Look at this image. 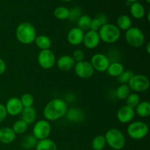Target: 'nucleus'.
<instances>
[{
	"label": "nucleus",
	"mask_w": 150,
	"mask_h": 150,
	"mask_svg": "<svg viewBox=\"0 0 150 150\" xmlns=\"http://www.w3.org/2000/svg\"><path fill=\"white\" fill-rule=\"evenodd\" d=\"M149 126L142 121H136L130 123L127 128V133L132 139L141 140L147 136Z\"/></svg>",
	"instance_id": "obj_6"
},
{
	"label": "nucleus",
	"mask_w": 150,
	"mask_h": 150,
	"mask_svg": "<svg viewBox=\"0 0 150 150\" xmlns=\"http://www.w3.org/2000/svg\"><path fill=\"white\" fill-rule=\"evenodd\" d=\"M135 115L136 113L134 108H130L127 105H124L117 111V118L120 122L122 124H127L131 122L135 117Z\"/></svg>",
	"instance_id": "obj_15"
},
{
	"label": "nucleus",
	"mask_w": 150,
	"mask_h": 150,
	"mask_svg": "<svg viewBox=\"0 0 150 150\" xmlns=\"http://www.w3.org/2000/svg\"><path fill=\"white\" fill-rule=\"evenodd\" d=\"M4 106H5L7 114L12 116V117H15V116L21 114L23 108L21 102L20 100V98H16V97L10 98L7 101Z\"/></svg>",
	"instance_id": "obj_13"
},
{
	"label": "nucleus",
	"mask_w": 150,
	"mask_h": 150,
	"mask_svg": "<svg viewBox=\"0 0 150 150\" xmlns=\"http://www.w3.org/2000/svg\"><path fill=\"white\" fill-rule=\"evenodd\" d=\"M102 26L100 21L98 20L97 18L92 19L90 23V26H89V30L94 31V32H98L100 30V29Z\"/></svg>",
	"instance_id": "obj_37"
},
{
	"label": "nucleus",
	"mask_w": 150,
	"mask_h": 150,
	"mask_svg": "<svg viewBox=\"0 0 150 150\" xmlns=\"http://www.w3.org/2000/svg\"><path fill=\"white\" fill-rule=\"evenodd\" d=\"M82 16V11L79 7H76L70 10L69 19L72 21H77L79 18Z\"/></svg>",
	"instance_id": "obj_35"
},
{
	"label": "nucleus",
	"mask_w": 150,
	"mask_h": 150,
	"mask_svg": "<svg viewBox=\"0 0 150 150\" xmlns=\"http://www.w3.org/2000/svg\"><path fill=\"white\" fill-rule=\"evenodd\" d=\"M73 69L76 76L83 79H89L95 73V70L92 67L91 63L84 60L76 62Z\"/></svg>",
	"instance_id": "obj_10"
},
{
	"label": "nucleus",
	"mask_w": 150,
	"mask_h": 150,
	"mask_svg": "<svg viewBox=\"0 0 150 150\" xmlns=\"http://www.w3.org/2000/svg\"><path fill=\"white\" fill-rule=\"evenodd\" d=\"M62 1H72V0H62Z\"/></svg>",
	"instance_id": "obj_44"
},
{
	"label": "nucleus",
	"mask_w": 150,
	"mask_h": 150,
	"mask_svg": "<svg viewBox=\"0 0 150 150\" xmlns=\"http://www.w3.org/2000/svg\"><path fill=\"white\" fill-rule=\"evenodd\" d=\"M16 37L19 42L23 45H29L35 42L37 37L35 26L29 22L21 23L16 30Z\"/></svg>",
	"instance_id": "obj_2"
},
{
	"label": "nucleus",
	"mask_w": 150,
	"mask_h": 150,
	"mask_svg": "<svg viewBox=\"0 0 150 150\" xmlns=\"http://www.w3.org/2000/svg\"><path fill=\"white\" fill-rule=\"evenodd\" d=\"M12 129L16 134H23L27 130L28 125L23 120H18L15 122L14 124L13 125Z\"/></svg>",
	"instance_id": "obj_31"
},
{
	"label": "nucleus",
	"mask_w": 150,
	"mask_h": 150,
	"mask_svg": "<svg viewBox=\"0 0 150 150\" xmlns=\"http://www.w3.org/2000/svg\"><path fill=\"white\" fill-rule=\"evenodd\" d=\"M84 57V53H83V51L81 49L75 50L73 53V55H72V57H73V59H74V61L76 62V63L83 61Z\"/></svg>",
	"instance_id": "obj_36"
},
{
	"label": "nucleus",
	"mask_w": 150,
	"mask_h": 150,
	"mask_svg": "<svg viewBox=\"0 0 150 150\" xmlns=\"http://www.w3.org/2000/svg\"><path fill=\"white\" fill-rule=\"evenodd\" d=\"M51 132V124L46 120H40L36 122L32 129V135L38 141L48 139Z\"/></svg>",
	"instance_id": "obj_8"
},
{
	"label": "nucleus",
	"mask_w": 150,
	"mask_h": 150,
	"mask_svg": "<svg viewBox=\"0 0 150 150\" xmlns=\"http://www.w3.org/2000/svg\"><path fill=\"white\" fill-rule=\"evenodd\" d=\"M130 91L139 93L146 92L149 88L150 82L149 78L143 74H136L132 77L127 83Z\"/></svg>",
	"instance_id": "obj_7"
},
{
	"label": "nucleus",
	"mask_w": 150,
	"mask_h": 150,
	"mask_svg": "<svg viewBox=\"0 0 150 150\" xmlns=\"http://www.w3.org/2000/svg\"><path fill=\"white\" fill-rule=\"evenodd\" d=\"M6 64L5 62L1 58H0V76L2 75L3 73L5 72L6 70Z\"/></svg>",
	"instance_id": "obj_40"
},
{
	"label": "nucleus",
	"mask_w": 150,
	"mask_h": 150,
	"mask_svg": "<svg viewBox=\"0 0 150 150\" xmlns=\"http://www.w3.org/2000/svg\"><path fill=\"white\" fill-rule=\"evenodd\" d=\"M54 16L59 20H66L70 16V10L66 7L59 6L54 10Z\"/></svg>",
	"instance_id": "obj_28"
},
{
	"label": "nucleus",
	"mask_w": 150,
	"mask_h": 150,
	"mask_svg": "<svg viewBox=\"0 0 150 150\" xmlns=\"http://www.w3.org/2000/svg\"><path fill=\"white\" fill-rule=\"evenodd\" d=\"M56 57L54 53L51 49L42 50L38 56V62L42 68L48 70L56 64Z\"/></svg>",
	"instance_id": "obj_9"
},
{
	"label": "nucleus",
	"mask_w": 150,
	"mask_h": 150,
	"mask_svg": "<svg viewBox=\"0 0 150 150\" xmlns=\"http://www.w3.org/2000/svg\"><path fill=\"white\" fill-rule=\"evenodd\" d=\"M100 38L98 32L88 30L84 34L83 43L88 49H95L100 45Z\"/></svg>",
	"instance_id": "obj_12"
},
{
	"label": "nucleus",
	"mask_w": 150,
	"mask_h": 150,
	"mask_svg": "<svg viewBox=\"0 0 150 150\" xmlns=\"http://www.w3.org/2000/svg\"><path fill=\"white\" fill-rule=\"evenodd\" d=\"M84 113L81 109L78 108H71L67 109L65 115L66 120L72 123L81 122L84 119Z\"/></svg>",
	"instance_id": "obj_17"
},
{
	"label": "nucleus",
	"mask_w": 150,
	"mask_h": 150,
	"mask_svg": "<svg viewBox=\"0 0 150 150\" xmlns=\"http://www.w3.org/2000/svg\"><path fill=\"white\" fill-rule=\"evenodd\" d=\"M98 34L100 38V40L108 44H112L117 42L121 37V31L117 25L108 23L103 25Z\"/></svg>",
	"instance_id": "obj_3"
},
{
	"label": "nucleus",
	"mask_w": 150,
	"mask_h": 150,
	"mask_svg": "<svg viewBox=\"0 0 150 150\" xmlns=\"http://www.w3.org/2000/svg\"><path fill=\"white\" fill-rule=\"evenodd\" d=\"M145 1H146V3H148V4H149L150 3V0H145Z\"/></svg>",
	"instance_id": "obj_45"
},
{
	"label": "nucleus",
	"mask_w": 150,
	"mask_h": 150,
	"mask_svg": "<svg viewBox=\"0 0 150 150\" xmlns=\"http://www.w3.org/2000/svg\"><path fill=\"white\" fill-rule=\"evenodd\" d=\"M97 18L98 19V20L100 21L101 24L103 25H105L106 24V23H108V17H107V16L105 14H103V13H100V14L98 15V16H97Z\"/></svg>",
	"instance_id": "obj_39"
},
{
	"label": "nucleus",
	"mask_w": 150,
	"mask_h": 150,
	"mask_svg": "<svg viewBox=\"0 0 150 150\" xmlns=\"http://www.w3.org/2000/svg\"><path fill=\"white\" fill-rule=\"evenodd\" d=\"M127 1H128V2H130V3H133V2H136V1H138L139 0H126Z\"/></svg>",
	"instance_id": "obj_42"
},
{
	"label": "nucleus",
	"mask_w": 150,
	"mask_h": 150,
	"mask_svg": "<svg viewBox=\"0 0 150 150\" xmlns=\"http://www.w3.org/2000/svg\"><path fill=\"white\" fill-rule=\"evenodd\" d=\"M92 18L90 16L87 15H82L79 20L77 21L78 27L80 28L83 31H88L89 30V26H90V23Z\"/></svg>",
	"instance_id": "obj_30"
},
{
	"label": "nucleus",
	"mask_w": 150,
	"mask_h": 150,
	"mask_svg": "<svg viewBox=\"0 0 150 150\" xmlns=\"http://www.w3.org/2000/svg\"><path fill=\"white\" fill-rule=\"evenodd\" d=\"M135 108V113L142 118H146L150 115V103L148 101L140 102Z\"/></svg>",
	"instance_id": "obj_24"
},
{
	"label": "nucleus",
	"mask_w": 150,
	"mask_h": 150,
	"mask_svg": "<svg viewBox=\"0 0 150 150\" xmlns=\"http://www.w3.org/2000/svg\"><path fill=\"white\" fill-rule=\"evenodd\" d=\"M36 118L37 113L33 107L23 108L21 113V120H23L28 125L35 122Z\"/></svg>",
	"instance_id": "obj_19"
},
{
	"label": "nucleus",
	"mask_w": 150,
	"mask_h": 150,
	"mask_svg": "<svg viewBox=\"0 0 150 150\" xmlns=\"http://www.w3.org/2000/svg\"><path fill=\"white\" fill-rule=\"evenodd\" d=\"M130 13L131 16L136 19H142L146 14V10L143 4L140 2L131 3L130 7Z\"/></svg>",
	"instance_id": "obj_20"
},
{
	"label": "nucleus",
	"mask_w": 150,
	"mask_h": 150,
	"mask_svg": "<svg viewBox=\"0 0 150 150\" xmlns=\"http://www.w3.org/2000/svg\"><path fill=\"white\" fill-rule=\"evenodd\" d=\"M130 93V89L127 84H121L115 91V96L117 99L124 100Z\"/></svg>",
	"instance_id": "obj_26"
},
{
	"label": "nucleus",
	"mask_w": 150,
	"mask_h": 150,
	"mask_svg": "<svg viewBox=\"0 0 150 150\" xmlns=\"http://www.w3.org/2000/svg\"><path fill=\"white\" fill-rule=\"evenodd\" d=\"M90 63L95 71L96 70L100 73H103L106 72L111 62L106 55L101 53H98L92 56Z\"/></svg>",
	"instance_id": "obj_11"
},
{
	"label": "nucleus",
	"mask_w": 150,
	"mask_h": 150,
	"mask_svg": "<svg viewBox=\"0 0 150 150\" xmlns=\"http://www.w3.org/2000/svg\"><path fill=\"white\" fill-rule=\"evenodd\" d=\"M146 53H147L148 54H150V43H149V42H148V43L146 44Z\"/></svg>",
	"instance_id": "obj_41"
},
{
	"label": "nucleus",
	"mask_w": 150,
	"mask_h": 150,
	"mask_svg": "<svg viewBox=\"0 0 150 150\" xmlns=\"http://www.w3.org/2000/svg\"><path fill=\"white\" fill-rule=\"evenodd\" d=\"M85 32L80 28L73 27L68 32L67 36V42L73 46L79 45L83 43Z\"/></svg>",
	"instance_id": "obj_14"
},
{
	"label": "nucleus",
	"mask_w": 150,
	"mask_h": 150,
	"mask_svg": "<svg viewBox=\"0 0 150 150\" xmlns=\"http://www.w3.org/2000/svg\"><path fill=\"white\" fill-rule=\"evenodd\" d=\"M16 134L12 127H4L0 129V142L4 144H11L16 140Z\"/></svg>",
	"instance_id": "obj_18"
},
{
	"label": "nucleus",
	"mask_w": 150,
	"mask_h": 150,
	"mask_svg": "<svg viewBox=\"0 0 150 150\" xmlns=\"http://www.w3.org/2000/svg\"><path fill=\"white\" fill-rule=\"evenodd\" d=\"M125 70L124 66L120 62H114L110 63L106 72L111 77H118Z\"/></svg>",
	"instance_id": "obj_22"
},
{
	"label": "nucleus",
	"mask_w": 150,
	"mask_h": 150,
	"mask_svg": "<svg viewBox=\"0 0 150 150\" xmlns=\"http://www.w3.org/2000/svg\"><path fill=\"white\" fill-rule=\"evenodd\" d=\"M117 26L120 30L127 31L132 26V20L130 17L127 15H122L117 18Z\"/></svg>",
	"instance_id": "obj_25"
},
{
	"label": "nucleus",
	"mask_w": 150,
	"mask_h": 150,
	"mask_svg": "<svg viewBox=\"0 0 150 150\" xmlns=\"http://www.w3.org/2000/svg\"><path fill=\"white\" fill-rule=\"evenodd\" d=\"M126 104L127 106L130 107L132 108H135L138 105H139L140 101V96L139 94L133 92V93H130V95L126 98Z\"/></svg>",
	"instance_id": "obj_32"
},
{
	"label": "nucleus",
	"mask_w": 150,
	"mask_h": 150,
	"mask_svg": "<svg viewBox=\"0 0 150 150\" xmlns=\"http://www.w3.org/2000/svg\"><path fill=\"white\" fill-rule=\"evenodd\" d=\"M125 40L133 48H141L145 42V35L141 29L136 26H131L125 34Z\"/></svg>",
	"instance_id": "obj_5"
},
{
	"label": "nucleus",
	"mask_w": 150,
	"mask_h": 150,
	"mask_svg": "<svg viewBox=\"0 0 150 150\" xmlns=\"http://www.w3.org/2000/svg\"><path fill=\"white\" fill-rule=\"evenodd\" d=\"M133 76L134 73L132 70H124L117 78L122 84H127Z\"/></svg>",
	"instance_id": "obj_34"
},
{
	"label": "nucleus",
	"mask_w": 150,
	"mask_h": 150,
	"mask_svg": "<svg viewBox=\"0 0 150 150\" xmlns=\"http://www.w3.org/2000/svg\"><path fill=\"white\" fill-rule=\"evenodd\" d=\"M147 20H148V21H150V18H149V11H148V13H147Z\"/></svg>",
	"instance_id": "obj_43"
},
{
	"label": "nucleus",
	"mask_w": 150,
	"mask_h": 150,
	"mask_svg": "<svg viewBox=\"0 0 150 150\" xmlns=\"http://www.w3.org/2000/svg\"><path fill=\"white\" fill-rule=\"evenodd\" d=\"M68 107L64 100L55 98L50 100L43 109V116L47 121H57L64 117Z\"/></svg>",
	"instance_id": "obj_1"
},
{
	"label": "nucleus",
	"mask_w": 150,
	"mask_h": 150,
	"mask_svg": "<svg viewBox=\"0 0 150 150\" xmlns=\"http://www.w3.org/2000/svg\"><path fill=\"white\" fill-rule=\"evenodd\" d=\"M57 67L62 71H70L74 68L76 62L73 59L72 56L63 55L60 57L56 62Z\"/></svg>",
	"instance_id": "obj_16"
},
{
	"label": "nucleus",
	"mask_w": 150,
	"mask_h": 150,
	"mask_svg": "<svg viewBox=\"0 0 150 150\" xmlns=\"http://www.w3.org/2000/svg\"><path fill=\"white\" fill-rule=\"evenodd\" d=\"M7 115V111H6L5 106L3 104L0 103V123L2 122L6 119Z\"/></svg>",
	"instance_id": "obj_38"
},
{
	"label": "nucleus",
	"mask_w": 150,
	"mask_h": 150,
	"mask_svg": "<svg viewBox=\"0 0 150 150\" xmlns=\"http://www.w3.org/2000/svg\"><path fill=\"white\" fill-rule=\"evenodd\" d=\"M38 140L33 135H27L24 136L21 142V146L25 149H31L35 147Z\"/></svg>",
	"instance_id": "obj_27"
},
{
	"label": "nucleus",
	"mask_w": 150,
	"mask_h": 150,
	"mask_svg": "<svg viewBox=\"0 0 150 150\" xmlns=\"http://www.w3.org/2000/svg\"><path fill=\"white\" fill-rule=\"evenodd\" d=\"M35 42L36 44L37 47L42 51V50L50 49L51 46V40L49 37L45 35H41L39 36H37L35 40Z\"/></svg>",
	"instance_id": "obj_21"
},
{
	"label": "nucleus",
	"mask_w": 150,
	"mask_h": 150,
	"mask_svg": "<svg viewBox=\"0 0 150 150\" xmlns=\"http://www.w3.org/2000/svg\"><path fill=\"white\" fill-rule=\"evenodd\" d=\"M20 100L23 108L32 107L34 103V97L30 93H24L21 95Z\"/></svg>",
	"instance_id": "obj_33"
},
{
	"label": "nucleus",
	"mask_w": 150,
	"mask_h": 150,
	"mask_svg": "<svg viewBox=\"0 0 150 150\" xmlns=\"http://www.w3.org/2000/svg\"><path fill=\"white\" fill-rule=\"evenodd\" d=\"M106 145L105 136L98 135L95 136L92 142V147L94 150H103Z\"/></svg>",
	"instance_id": "obj_29"
},
{
	"label": "nucleus",
	"mask_w": 150,
	"mask_h": 150,
	"mask_svg": "<svg viewBox=\"0 0 150 150\" xmlns=\"http://www.w3.org/2000/svg\"><path fill=\"white\" fill-rule=\"evenodd\" d=\"M105 142L111 149L121 150L125 145V137L121 130L117 128L109 129L105 134Z\"/></svg>",
	"instance_id": "obj_4"
},
{
	"label": "nucleus",
	"mask_w": 150,
	"mask_h": 150,
	"mask_svg": "<svg viewBox=\"0 0 150 150\" xmlns=\"http://www.w3.org/2000/svg\"><path fill=\"white\" fill-rule=\"evenodd\" d=\"M35 150H57V144L50 139L38 141L35 146Z\"/></svg>",
	"instance_id": "obj_23"
}]
</instances>
